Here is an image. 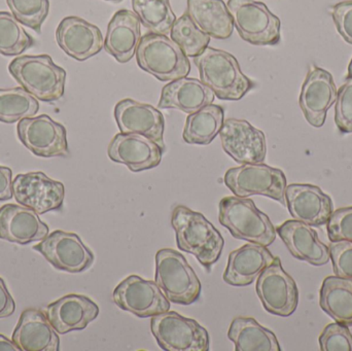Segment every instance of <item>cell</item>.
Listing matches in <instances>:
<instances>
[{"label":"cell","instance_id":"f35d334b","mask_svg":"<svg viewBox=\"0 0 352 351\" xmlns=\"http://www.w3.org/2000/svg\"><path fill=\"white\" fill-rule=\"evenodd\" d=\"M331 242L347 241L352 243V206L335 210L327 223Z\"/></svg>","mask_w":352,"mask_h":351},{"label":"cell","instance_id":"e575fe53","mask_svg":"<svg viewBox=\"0 0 352 351\" xmlns=\"http://www.w3.org/2000/svg\"><path fill=\"white\" fill-rule=\"evenodd\" d=\"M33 45L32 37L25 31L16 16L8 12H0V54L21 55Z\"/></svg>","mask_w":352,"mask_h":351},{"label":"cell","instance_id":"7a4b0ae2","mask_svg":"<svg viewBox=\"0 0 352 351\" xmlns=\"http://www.w3.org/2000/svg\"><path fill=\"white\" fill-rule=\"evenodd\" d=\"M201 82L214 92L221 100H240L254 87L240 69L237 59L223 49L207 47L194 58Z\"/></svg>","mask_w":352,"mask_h":351},{"label":"cell","instance_id":"bcb514c9","mask_svg":"<svg viewBox=\"0 0 352 351\" xmlns=\"http://www.w3.org/2000/svg\"><path fill=\"white\" fill-rule=\"evenodd\" d=\"M107 1L115 2V3H119V2L123 1V0H107Z\"/></svg>","mask_w":352,"mask_h":351},{"label":"cell","instance_id":"484cf974","mask_svg":"<svg viewBox=\"0 0 352 351\" xmlns=\"http://www.w3.org/2000/svg\"><path fill=\"white\" fill-rule=\"evenodd\" d=\"M12 341L22 351H58L60 339L47 315L37 309L23 311L12 333Z\"/></svg>","mask_w":352,"mask_h":351},{"label":"cell","instance_id":"8992f818","mask_svg":"<svg viewBox=\"0 0 352 351\" xmlns=\"http://www.w3.org/2000/svg\"><path fill=\"white\" fill-rule=\"evenodd\" d=\"M155 282L169 302L184 306L196 302L202 291L200 280L186 258L171 249L157 253Z\"/></svg>","mask_w":352,"mask_h":351},{"label":"cell","instance_id":"74e56055","mask_svg":"<svg viewBox=\"0 0 352 351\" xmlns=\"http://www.w3.org/2000/svg\"><path fill=\"white\" fill-rule=\"evenodd\" d=\"M335 123L341 133H352V78H347L337 93Z\"/></svg>","mask_w":352,"mask_h":351},{"label":"cell","instance_id":"52a82bcc","mask_svg":"<svg viewBox=\"0 0 352 351\" xmlns=\"http://www.w3.org/2000/svg\"><path fill=\"white\" fill-rule=\"evenodd\" d=\"M223 181L234 196L240 198L265 196L287 207V177L280 169L273 168L263 163L242 164L229 169Z\"/></svg>","mask_w":352,"mask_h":351},{"label":"cell","instance_id":"4fadbf2b","mask_svg":"<svg viewBox=\"0 0 352 351\" xmlns=\"http://www.w3.org/2000/svg\"><path fill=\"white\" fill-rule=\"evenodd\" d=\"M33 249L41 253L56 269L68 273L84 272L94 262V255L78 235L62 230L47 235Z\"/></svg>","mask_w":352,"mask_h":351},{"label":"cell","instance_id":"d4e9b609","mask_svg":"<svg viewBox=\"0 0 352 351\" xmlns=\"http://www.w3.org/2000/svg\"><path fill=\"white\" fill-rule=\"evenodd\" d=\"M142 22L131 10L116 12L107 26L104 49L120 63H127L136 55L142 39Z\"/></svg>","mask_w":352,"mask_h":351},{"label":"cell","instance_id":"ac0fdd59","mask_svg":"<svg viewBox=\"0 0 352 351\" xmlns=\"http://www.w3.org/2000/svg\"><path fill=\"white\" fill-rule=\"evenodd\" d=\"M163 152L156 142L140 134H117L107 148L111 161L126 165L132 172L159 166Z\"/></svg>","mask_w":352,"mask_h":351},{"label":"cell","instance_id":"4316f807","mask_svg":"<svg viewBox=\"0 0 352 351\" xmlns=\"http://www.w3.org/2000/svg\"><path fill=\"white\" fill-rule=\"evenodd\" d=\"M215 94L201 80L182 78L173 80L163 88L159 109H175L190 113L212 104Z\"/></svg>","mask_w":352,"mask_h":351},{"label":"cell","instance_id":"b9f144b4","mask_svg":"<svg viewBox=\"0 0 352 351\" xmlns=\"http://www.w3.org/2000/svg\"><path fill=\"white\" fill-rule=\"evenodd\" d=\"M16 303L6 288V282L0 278V319H6L14 315Z\"/></svg>","mask_w":352,"mask_h":351},{"label":"cell","instance_id":"e0dca14e","mask_svg":"<svg viewBox=\"0 0 352 351\" xmlns=\"http://www.w3.org/2000/svg\"><path fill=\"white\" fill-rule=\"evenodd\" d=\"M115 119L120 132L124 134H140L156 142L163 152L165 121L162 113L150 104L133 99H123L115 107Z\"/></svg>","mask_w":352,"mask_h":351},{"label":"cell","instance_id":"ee69618b","mask_svg":"<svg viewBox=\"0 0 352 351\" xmlns=\"http://www.w3.org/2000/svg\"><path fill=\"white\" fill-rule=\"evenodd\" d=\"M21 348L3 335H0V351H20Z\"/></svg>","mask_w":352,"mask_h":351},{"label":"cell","instance_id":"6da1fadb","mask_svg":"<svg viewBox=\"0 0 352 351\" xmlns=\"http://www.w3.org/2000/svg\"><path fill=\"white\" fill-rule=\"evenodd\" d=\"M171 225L175 231L178 249L194 256L210 272L211 267L221 258L225 245L221 233L202 214L184 205L173 208Z\"/></svg>","mask_w":352,"mask_h":351},{"label":"cell","instance_id":"4dcf8cb0","mask_svg":"<svg viewBox=\"0 0 352 351\" xmlns=\"http://www.w3.org/2000/svg\"><path fill=\"white\" fill-rule=\"evenodd\" d=\"M225 122V111L219 105L203 107L186 117L182 138L188 144L207 146L219 134Z\"/></svg>","mask_w":352,"mask_h":351},{"label":"cell","instance_id":"d590c367","mask_svg":"<svg viewBox=\"0 0 352 351\" xmlns=\"http://www.w3.org/2000/svg\"><path fill=\"white\" fill-rule=\"evenodd\" d=\"M6 2L21 24L35 32H41V26L50 12L49 0H6Z\"/></svg>","mask_w":352,"mask_h":351},{"label":"cell","instance_id":"9c48e42d","mask_svg":"<svg viewBox=\"0 0 352 351\" xmlns=\"http://www.w3.org/2000/svg\"><path fill=\"white\" fill-rule=\"evenodd\" d=\"M151 330L159 346L165 351H208V332L195 319L175 311L155 315Z\"/></svg>","mask_w":352,"mask_h":351},{"label":"cell","instance_id":"d6a6232c","mask_svg":"<svg viewBox=\"0 0 352 351\" xmlns=\"http://www.w3.org/2000/svg\"><path fill=\"white\" fill-rule=\"evenodd\" d=\"M132 8L140 22L153 33H170L176 16L169 0H132Z\"/></svg>","mask_w":352,"mask_h":351},{"label":"cell","instance_id":"f6af8a7d","mask_svg":"<svg viewBox=\"0 0 352 351\" xmlns=\"http://www.w3.org/2000/svg\"><path fill=\"white\" fill-rule=\"evenodd\" d=\"M347 78H352V59L349 65V73H347Z\"/></svg>","mask_w":352,"mask_h":351},{"label":"cell","instance_id":"603a6c76","mask_svg":"<svg viewBox=\"0 0 352 351\" xmlns=\"http://www.w3.org/2000/svg\"><path fill=\"white\" fill-rule=\"evenodd\" d=\"M98 315V305L82 295H67L47 307L50 324L61 335L86 329Z\"/></svg>","mask_w":352,"mask_h":351},{"label":"cell","instance_id":"f546056e","mask_svg":"<svg viewBox=\"0 0 352 351\" xmlns=\"http://www.w3.org/2000/svg\"><path fill=\"white\" fill-rule=\"evenodd\" d=\"M228 338L236 351H280L276 336L252 317H236L230 326Z\"/></svg>","mask_w":352,"mask_h":351},{"label":"cell","instance_id":"cb8c5ba5","mask_svg":"<svg viewBox=\"0 0 352 351\" xmlns=\"http://www.w3.org/2000/svg\"><path fill=\"white\" fill-rule=\"evenodd\" d=\"M274 260V256L264 245L246 243L230 253L223 282L233 286H250Z\"/></svg>","mask_w":352,"mask_h":351},{"label":"cell","instance_id":"83f0119b","mask_svg":"<svg viewBox=\"0 0 352 351\" xmlns=\"http://www.w3.org/2000/svg\"><path fill=\"white\" fill-rule=\"evenodd\" d=\"M186 14L210 37L227 39L233 34V20L223 0H188Z\"/></svg>","mask_w":352,"mask_h":351},{"label":"cell","instance_id":"277c9868","mask_svg":"<svg viewBox=\"0 0 352 351\" xmlns=\"http://www.w3.org/2000/svg\"><path fill=\"white\" fill-rule=\"evenodd\" d=\"M10 74L29 94L45 102L63 97L66 71L49 55L21 56L10 62Z\"/></svg>","mask_w":352,"mask_h":351},{"label":"cell","instance_id":"7bdbcfd3","mask_svg":"<svg viewBox=\"0 0 352 351\" xmlns=\"http://www.w3.org/2000/svg\"><path fill=\"white\" fill-rule=\"evenodd\" d=\"M12 172L8 167L0 166V201L12 198Z\"/></svg>","mask_w":352,"mask_h":351},{"label":"cell","instance_id":"8fae6325","mask_svg":"<svg viewBox=\"0 0 352 351\" xmlns=\"http://www.w3.org/2000/svg\"><path fill=\"white\" fill-rule=\"evenodd\" d=\"M113 300L119 308L140 319L170 310V302L156 282L138 275L125 278L113 291Z\"/></svg>","mask_w":352,"mask_h":351},{"label":"cell","instance_id":"5bb4252c","mask_svg":"<svg viewBox=\"0 0 352 351\" xmlns=\"http://www.w3.org/2000/svg\"><path fill=\"white\" fill-rule=\"evenodd\" d=\"M12 195L20 205L45 214L63 206L65 188L60 181L36 171L16 175L12 181Z\"/></svg>","mask_w":352,"mask_h":351},{"label":"cell","instance_id":"ffe728a7","mask_svg":"<svg viewBox=\"0 0 352 351\" xmlns=\"http://www.w3.org/2000/svg\"><path fill=\"white\" fill-rule=\"evenodd\" d=\"M59 47L78 61H86L104 47L100 29L78 16H66L56 30Z\"/></svg>","mask_w":352,"mask_h":351},{"label":"cell","instance_id":"d6986e66","mask_svg":"<svg viewBox=\"0 0 352 351\" xmlns=\"http://www.w3.org/2000/svg\"><path fill=\"white\" fill-rule=\"evenodd\" d=\"M285 200L292 218L311 227L327 224L334 212L330 196L316 185L302 183L287 185Z\"/></svg>","mask_w":352,"mask_h":351},{"label":"cell","instance_id":"1f68e13d","mask_svg":"<svg viewBox=\"0 0 352 351\" xmlns=\"http://www.w3.org/2000/svg\"><path fill=\"white\" fill-rule=\"evenodd\" d=\"M37 99L24 88L0 89V122L16 123L38 113Z\"/></svg>","mask_w":352,"mask_h":351},{"label":"cell","instance_id":"ab89813d","mask_svg":"<svg viewBox=\"0 0 352 351\" xmlns=\"http://www.w3.org/2000/svg\"><path fill=\"white\" fill-rule=\"evenodd\" d=\"M329 249L336 276L352 280V243L336 241L331 242Z\"/></svg>","mask_w":352,"mask_h":351},{"label":"cell","instance_id":"7c38bea8","mask_svg":"<svg viewBox=\"0 0 352 351\" xmlns=\"http://www.w3.org/2000/svg\"><path fill=\"white\" fill-rule=\"evenodd\" d=\"M16 131L20 141L35 156L43 158L69 156L65 127L47 115L21 120Z\"/></svg>","mask_w":352,"mask_h":351},{"label":"cell","instance_id":"9a60e30c","mask_svg":"<svg viewBox=\"0 0 352 351\" xmlns=\"http://www.w3.org/2000/svg\"><path fill=\"white\" fill-rule=\"evenodd\" d=\"M223 150L239 164H256L266 159L264 132L245 120L228 119L219 131Z\"/></svg>","mask_w":352,"mask_h":351},{"label":"cell","instance_id":"3957f363","mask_svg":"<svg viewBox=\"0 0 352 351\" xmlns=\"http://www.w3.org/2000/svg\"><path fill=\"white\" fill-rule=\"evenodd\" d=\"M219 220L232 236L268 247L276 239V229L270 218L258 210L252 199L229 196L219 205Z\"/></svg>","mask_w":352,"mask_h":351},{"label":"cell","instance_id":"30bf717a","mask_svg":"<svg viewBox=\"0 0 352 351\" xmlns=\"http://www.w3.org/2000/svg\"><path fill=\"white\" fill-rule=\"evenodd\" d=\"M256 291L265 310L271 315L287 317L297 309V284L285 271L279 258H275L274 262L263 270L256 280Z\"/></svg>","mask_w":352,"mask_h":351},{"label":"cell","instance_id":"44dd1931","mask_svg":"<svg viewBox=\"0 0 352 351\" xmlns=\"http://www.w3.org/2000/svg\"><path fill=\"white\" fill-rule=\"evenodd\" d=\"M276 233L296 259L314 266H324L330 261V249L320 241L318 232L309 225L300 220H287L277 227Z\"/></svg>","mask_w":352,"mask_h":351},{"label":"cell","instance_id":"ba28073f","mask_svg":"<svg viewBox=\"0 0 352 351\" xmlns=\"http://www.w3.org/2000/svg\"><path fill=\"white\" fill-rule=\"evenodd\" d=\"M227 8L243 41L254 45H278L280 20L266 4L256 0H229Z\"/></svg>","mask_w":352,"mask_h":351},{"label":"cell","instance_id":"60d3db41","mask_svg":"<svg viewBox=\"0 0 352 351\" xmlns=\"http://www.w3.org/2000/svg\"><path fill=\"white\" fill-rule=\"evenodd\" d=\"M330 10L337 30L346 43L352 45V0L339 2Z\"/></svg>","mask_w":352,"mask_h":351},{"label":"cell","instance_id":"8d00e7d4","mask_svg":"<svg viewBox=\"0 0 352 351\" xmlns=\"http://www.w3.org/2000/svg\"><path fill=\"white\" fill-rule=\"evenodd\" d=\"M318 341L322 351H352V334L342 324L327 326Z\"/></svg>","mask_w":352,"mask_h":351},{"label":"cell","instance_id":"7402d4cb","mask_svg":"<svg viewBox=\"0 0 352 351\" xmlns=\"http://www.w3.org/2000/svg\"><path fill=\"white\" fill-rule=\"evenodd\" d=\"M50 229L34 210L16 204L0 207V239L29 245L41 241L49 235Z\"/></svg>","mask_w":352,"mask_h":351},{"label":"cell","instance_id":"f1b7e54d","mask_svg":"<svg viewBox=\"0 0 352 351\" xmlns=\"http://www.w3.org/2000/svg\"><path fill=\"white\" fill-rule=\"evenodd\" d=\"M320 305L336 323L352 327V280L327 278L320 288Z\"/></svg>","mask_w":352,"mask_h":351},{"label":"cell","instance_id":"5b68a950","mask_svg":"<svg viewBox=\"0 0 352 351\" xmlns=\"http://www.w3.org/2000/svg\"><path fill=\"white\" fill-rule=\"evenodd\" d=\"M138 65L161 82L186 78L190 63L179 45L167 35L148 33L140 39L136 51Z\"/></svg>","mask_w":352,"mask_h":351},{"label":"cell","instance_id":"2e32d148","mask_svg":"<svg viewBox=\"0 0 352 351\" xmlns=\"http://www.w3.org/2000/svg\"><path fill=\"white\" fill-rule=\"evenodd\" d=\"M337 87L328 70L312 65L302 86L299 104L304 117L316 128L324 126L329 109L337 99Z\"/></svg>","mask_w":352,"mask_h":351},{"label":"cell","instance_id":"836d02e7","mask_svg":"<svg viewBox=\"0 0 352 351\" xmlns=\"http://www.w3.org/2000/svg\"><path fill=\"white\" fill-rule=\"evenodd\" d=\"M171 39L179 45L186 57H197L204 52L211 37L203 32L188 14H182L173 24Z\"/></svg>","mask_w":352,"mask_h":351}]
</instances>
